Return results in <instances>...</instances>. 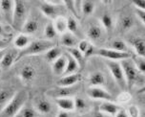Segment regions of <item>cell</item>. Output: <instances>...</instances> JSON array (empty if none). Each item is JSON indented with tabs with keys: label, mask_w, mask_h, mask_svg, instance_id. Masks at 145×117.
Returning <instances> with one entry per match:
<instances>
[{
	"label": "cell",
	"mask_w": 145,
	"mask_h": 117,
	"mask_svg": "<svg viewBox=\"0 0 145 117\" xmlns=\"http://www.w3.org/2000/svg\"><path fill=\"white\" fill-rule=\"evenodd\" d=\"M29 94L26 90L15 92L8 105L0 112V117H14L21 108L26 105Z\"/></svg>",
	"instance_id": "1"
},
{
	"label": "cell",
	"mask_w": 145,
	"mask_h": 117,
	"mask_svg": "<svg viewBox=\"0 0 145 117\" xmlns=\"http://www.w3.org/2000/svg\"><path fill=\"white\" fill-rule=\"evenodd\" d=\"M54 46V43L52 40H37L31 41L29 45L26 48L22 49L18 53L16 61L19 59H22L27 56H33V55H39V54L46 53L48 50H50L52 47Z\"/></svg>",
	"instance_id": "2"
},
{
	"label": "cell",
	"mask_w": 145,
	"mask_h": 117,
	"mask_svg": "<svg viewBox=\"0 0 145 117\" xmlns=\"http://www.w3.org/2000/svg\"><path fill=\"white\" fill-rule=\"evenodd\" d=\"M29 7L25 1H14V15H12V26L15 30L20 31L22 29L24 23L27 21Z\"/></svg>",
	"instance_id": "3"
},
{
	"label": "cell",
	"mask_w": 145,
	"mask_h": 117,
	"mask_svg": "<svg viewBox=\"0 0 145 117\" xmlns=\"http://www.w3.org/2000/svg\"><path fill=\"white\" fill-rule=\"evenodd\" d=\"M120 63L121 68H122L124 77H125L127 87L131 88L138 79V70L135 66L133 59H132V58L122 59V61H120Z\"/></svg>",
	"instance_id": "4"
},
{
	"label": "cell",
	"mask_w": 145,
	"mask_h": 117,
	"mask_svg": "<svg viewBox=\"0 0 145 117\" xmlns=\"http://www.w3.org/2000/svg\"><path fill=\"white\" fill-rule=\"evenodd\" d=\"M106 64H107L109 70L112 73L114 79L116 82V84L120 85V87L121 89H125L127 87V84H126V80L125 77H124L122 68L120 66V63L118 61H106Z\"/></svg>",
	"instance_id": "5"
},
{
	"label": "cell",
	"mask_w": 145,
	"mask_h": 117,
	"mask_svg": "<svg viewBox=\"0 0 145 117\" xmlns=\"http://www.w3.org/2000/svg\"><path fill=\"white\" fill-rule=\"evenodd\" d=\"M95 55L100 56L108 61H122V59H131L132 54L130 52H118L113 49L100 48L95 51Z\"/></svg>",
	"instance_id": "6"
},
{
	"label": "cell",
	"mask_w": 145,
	"mask_h": 117,
	"mask_svg": "<svg viewBox=\"0 0 145 117\" xmlns=\"http://www.w3.org/2000/svg\"><path fill=\"white\" fill-rule=\"evenodd\" d=\"M87 95L93 100H103L104 102H111L113 100V96L107 90L98 87H91L88 88Z\"/></svg>",
	"instance_id": "7"
},
{
	"label": "cell",
	"mask_w": 145,
	"mask_h": 117,
	"mask_svg": "<svg viewBox=\"0 0 145 117\" xmlns=\"http://www.w3.org/2000/svg\"><path fill=\"white\" fill-rule=\"evenodd\" d=\"M14 1L11 0H3L0 1V12L2 17L8 23L12 24V15H14Z\"/></svg>",
	"instance_id": "8"
},
{
	"label": "cell",
	"mask_w": 145,
	"mask_h": 117,
	"mask_svg": "<svg viewBox=\"0 0 145 117\" xmlns=\"http://www.w3.org/2000/svg\"><path fill=\"white\" fill-rule=\"evenodd\" d=\"M59 87L58 88H54V89L49 90L48 95L51 96L53 98H69L71 95H74V93L77 91L78 88L77 87Z\"/></svg>",
	"instance_id": "9"
},
{
	"label": "cell",
	"mask_w": 145,
	"mask_h": 117,
	"mask_svg": "<svg viewBox=\"0 0 145 117\" xmlns=\"http://www.w3.org/2000/svg\"><path fill=\"white\" fill-rule=\"evenodd\" d=\"M33 108L38 113L47 114L52 110V105L47 99L38 96L33 99Z\"/></svg>",
	"instance_id": "10"
},
{
	"label": "cell",
	"mask_w": 145,
	"mask_h": 117,
	"mask_svg": "<svg viewBox=\"0 0 145 117\" xmlns=\"http://www.w3.org/2000/svg\"><path fill=\"white\" fill-rule=\"evenodd\" d=\"M80 79H81V75L77 73L67 75V76H61L60 79H58L57 81V85L60 87H71L76 85Z\"/></svg>",
	"instance_id": "11"
},
{
	"label": "cell",
	"mask_w": 145,
	"mask_h": 117,
	"mask_svg": "<svg viewBox=\"0 0 145 117\" xmlns=\"http://www.w3.org/2000/svg\"><path fill=\"white\" fill-rule=\"evenodd\" d=\"M60 42L64 47L67 48H76V46L78 44L79 40L76 36H74L72 33H64L61 37Z\"/></svg>",
	"instance_id": "12"
},
{
	"label": "cell",
	"mask_w": 145,
	"mask_h": 117,
	"mask_svg": "<svg viewBox=\"0 0 145 117\" xmlns=\"http://www.w3.org/2000/svg\"><path fill=\"white\" fill-rule=\"evenodd\" d=\"M121 110V106H118L113 102H103L99 106V111L108 116H115L118 110Z\"/></svg>",
	"instance_id": "13"
},
{
	"label": "cell",
	"mask_w": 145,
	"mask_h": 117,
	"mask_svg": "<svg viewBox=\"0 0 145 117\" xmlns=\"http://www.w3.org/2000/svg\"><path fill=\"white\" fill-rule=\"evenodd\" d=\"M67 58L65 55H61L57 59L53 62V72L57 76H62L65 71Z\"/></svg>",
	"instance_id": "14"
},
{
	"label": "cell",
	"mask_w": 145,
	"mask_h": 117,
	"mask_svg": "<svg viewBox=\"0 0 145 117\" xmlns=\"http://www.w3.org/2000/svg\"><path fill=\"white\" fill-rule=\"evenodd\" d=\"M40 11L43 13L46 17L54 19L57 15V6H54L50 1H44L40 4Z\"/></svg>",
	"instance_id": "15"
},
{
	"label": "cell",
	"mask_w": 145,
	"mask_h": 117,
	"mask_svg": "<svg viewBox=\"0 0 145 117\" xmlns=\"http://www.w3.org/2000/svg\"><path fill=\"white\" fill-rule=\"evenodd\" d=\"M66 58H67V64H66V68L65 71L62 76H67V75H72V74H76V72L78 71L79 65L76 62V61L74 59L70 54H66Z\"/></svg>",
	"instance_id": "16"
},
{
	"label": "cell",
	"mask_w": 145,
	"mask_h": 117,
	"mask_svg": "<svg viewBox=\"0 0 145 117\" xmlns=\"http://www.w3.org/2000/svg\"><path fill=\"white\" fill-rule=\"evenodd\" d=\"M18 53L15 51H10L5 53V55L2 59V61H0V67L2 68H9L14 64V61H16Z\"/></svg>",
	"instance_id": "17"
},
{
	"label": "cell",
	"mask_w": 145,
	"mask_h": 117,
	"mask_svg": "<svg viewBox=\"0 0 145 117\" xmlns=\"http://www.w3.org/2000/svg\"><path fill=\"white\" fill-rule=\"evenodd\" d=\"M14 95V92L12 89H8V88L0 89V112L8 105V103L11 101Z\"/></svg>",
	"instance_id": "18"
},
{
	"label": "cell",
	"mask_w": 145,
	"mask_h": 117,
	"mask_svg": "<svg viewBox=\"0 0 145 117\" xmlns=\"http://www.w3.org/2000/svg\"><path fill=\"white\" fill-rule=\"evenodd\" d=\"M56 104L61 108V110L72 111L74 110V100L71 98H57L56 99Z\"/></svg>",
	"instance_id": "19"
},
{
	"label": "cell",
	"mask_w": 145,
	"mask_h": 117,
	"mask_svg": "<svg viewBox=\"0 0 145 117\" xmlns=\"http://www.w3.org/2000/svg\"><path fill=\"white\" fill-rule=\"evenodd\" d=\"M38 27H39V26H38V22L36 21L35 19H27V21L24 23L21 31L24 33V35H26V34L32 35V34H35L37 32Z\"/></svg>",
	"instance_id": "20"
},
{
	"label": "cell",
	"mask_w": 145,
	"mask_h": 117,
	"mask_svg": "<svg viewBox=\"0 0 145 117\" xmlns=\"http://www.w3.org/2000/svg\"><path fill=\"white\" fill-rule=\"evenodd\" d=\"M89 84L91 87H98L105 84V77L101 72H94L89 77Z\"/></svg>",
	"instance_id": "21"
},
{
	"label": "cell",
	"mask_w": 145,
	"mask_h": 117,
	"mask_svg": "<svg viewBox=\"0 0 145 117\" xmlns=\"http://www.w3.org/2000/svg\"><path fill=\"white\" fill-rule=\"evenodd\" d=\"M35 69L31 65H24L20 70V77L25 82H30L35 77Z\"/></svg>",
	"instance_id": "22"
},
{
	"label": "cell",
	"mask_w": 145,
	"mask_h": 117,
	"mask_svg": "<svg viewBox=\"0 0 145 117\" xmlns=\"http://www.w3.org/2000/svg\"><path fill=\"white\" fill-rule=\"evenodd\" d=\"M135 50L137 52V55L141 58H144L145 56V40L144 38H137L132 41Z\"/></svg>",
	"instance_id": "23"
},
{
	"label": "cell",
	"mask_w": 145,
	"mask_h": 117,
	"mask_svg": "<svg viewBox=\"0 0 145 117\" xmlns=\"http://www.w3.org/2000/svg\"><path fill=\"white\" fill-rule=\"evenodd\" d=\"M14 117H38V112L32 106L25 105Z\"/></svg>",
	"instance_id": "24"
},
{
	"label": "cell",
	"mask_w": 145,
	"mask_h": 117,
	"mask_svg": "<svg viewBox=\"0 0 145 117\" xmlns=\"http://www.w3.org/2000/svg\"><path fill=\"white\" fill-rule=\"evenodd\" d=\"M61 55V49L57 47V46H54V47H52L50 50H48L45 53V59L48 62H54Z\"/></svg>",
	"instance_id": "25"
},
{
	"label": "cell",
	"mask_w": 145,
	"mask_h": 117,
	"mask_svg": "<svg viewBox=\"0 0 145 117\" xmlns=\"http://www.w3.org/2000/svg\"><path fill=\"white\" fill-rule=\"evenodd\" d=\"M102 35V30L99 26L97 25H92L88 28L87 30V36L88 38H91L93 40H98Z\"/></svg>",
	"instance_id": "26"
},
{
	"label": "cell",
	"mask_w": 145,
	"mask_h": 117,
	"mask_svg": "<svg viewBox=\"0 0 145 117\" xmlns=\"http://www.w3.org/2000/svg\"><path fill=\"white\" fill-rule=\"evenodd\" d=\"M31 40L30 38L28 37L27 35H24V34H21V35L17 36L14 40V45L15 47L20 48V49H24L27 47L30 44Z\"/></svg>",
	"instance_id": "27"
},
{
	"label": "cell",
	"mask_w": 145,
	"mask_h": 117,
	"mask_svg": "<svg viewBox=\"0 0 145 117\" xmlns=\"http://www.w3.org/2000/svg\"><path fill=\"white\" fill-rule=\"evenodd\" d=\"M68 54H70L72 58L76 61V62L78 63L79 67L80 66H83L84 65V62H85V59L83 57V54L80 52L77 48H69L68 49Z\"/></svg>",
	"instance_id": "28"
},
{
	"label": "cell",
	"mask_w": 145,
	"mask_h": 117,
	"mask_svg": "<svg viewBox=\"0 0 145 117\" xmlns=\"http://www.w3.org/2000/svg\"><path fill=\"white\" fill-rule=\"evenodd\" d=\"M54 26L56 32L64 34L67 30V19L61 17H56V21L54 23Z\"/></svg>",
	"instance_id": "29"
},
{
	"label": "cell",
	"mask_w": 145,
	"mask_h": 117,
	"mask_svg": "<svg viewBox=\"0 0 145 117\" xmlns=\"http://www.w3.org/2000/svg\"><path fill=\"white\" fill-rule=\"evenodd\" d=\"M111 49L118 52H129L128 51V46L125 41L122 40H115L111 42Z\"/></svg>",
	"instance_id": "30"
},
{
	"label": "cell",
	"mask_w": 145,
	"mask_h": 117,
	"mask_svg": "<svg viewBox=\"0 0 145 117\" xmlns=\"http://www.w3.org/2000/svg\"><path fill=\"white\" fill-rule=\"evenodd\" d=\"M95 2L94 1H81V11L85 15H92L95 11Z\"/></svg>",
	"instance_id": "31"
},
{
	"label": "cell",
	"mask_w": 145,
	"mask_h": 117,
	"mask_svg": "<svg viewBox=\"0 0 145 117\" xmlns=\"http://www.w3.org/2000/svg\"><path fill=\"white\" fill-rule=\"evenodd\" d=\"M44 35H45V38H47V40H51L56 38V35H57V32L54 29V23L49 22L45 27V30H44Z\"/></svg>",
	"instance_id": "32"
},
{
	"label": "cell",
	"mask_w": 145,
	"mask_h": 117,
	"mask_svg": "<svg viewBox=\"0 0 145 117\" xmlns=\"http://www.w3.org/2000/svg\"><path fill=\"white\" fill-rule=\"evenodd\" d=\"M74 110H76L79 112H83L88 108V103L84 98L76 97L74 101Z\"/></svg>",
	"instance_id": "33"
},
{
	"label": "cell",
	"mask_w": 145,
	"mask_h": 117,
	"mask_svg": "<svg viewBox=\"0 0 145 117\" xmlns=\"http://www.w3.org/2000/svg\"><path fill=\"white\" fill-rule=\"evenodd\" d=\"M67 29L70 31V33L74 34V36L78 32V24H77V21L74 17H70L69 19H67Z\"/></svg>",
	"instance_id": "34"
},
{
	"label": "cell",
	"mask_w": 145,
	"mask_h": 117,
	"mask_svg": "<svg viewBox=\"0 0 145 117\" xmlns=\"http://www.w3.org/2000/svg\"><path fill=\"white\" fill-rule=\"evenodd\" d=\"M135 66H136L137 70H138L141 73H144L145 72V61H144V58H141V57H135L133 59Z\"/></svg>",
	"instance_id": "35"
},
{
	"label": "cell",
	"mask_w": 145,
	"mask_h": 117,
	"mask_svg": "<svg viewBox=\"0 0 145 117\" xmlns=\"http://www.w3.org/2000/svg\"><path fill=\"white\" fill-rule=\"evenodd\" d=\"M101 23L107 30L111 29V28L113 27V19H112V17H111L110 15H108V14L103 15L102 17H101Z\"/></svg>",
	"instance_id": "36"
},
{
	"label": "cell",
	"mask_w": 145,
	"mask_h": 117,
	"mask_svg": "<svg viewBox=\"0 0 145 117\" xmlns=\"http://www.w3.org/2000/svg\"><path fill=\"white\" fill-rule=\"evenodd\" d=\"M120 23H121V27H122L123 30L130 29L134 24L133 19H131V17H123Z\"/></svg>",
	"instance_id": "37"
},
{
	"label": "cell",
	"mask_w": 145,
	"mask_h": 117,
	"mask_svg": "<svg viewBox=\"0 0 145 117\" xmlns=\"http://www.w3.org/2000/svg\"><path fill=\"white\" fill-rule=\"evenodd\" d=\"M95 51H97V49L95 48V46L93 45V44H89V46H88V48L86 49V51L83 53V57L84 59H86L88 58H90V57H92L93 55H95Z\"/></svg>",
	"instance_id": "38"
},
{
	"label": "cell",
	"mask_w": 145,
	"mask_h": 117,
	"mask_svg": "<svg viewBox=\"0 0 145 117\" xmlns=\"http://www.w3.org/2000/svg\"><path fill=\"white\" fill-rule=\"evenodd\" d=\"M63 3L65 4V6L67 9L69 10L72 14H74V15L76 17H78L76 15V9H74V1H72V0H67V1H63Z\"/></svg>",
	"instance_id": "39"
},
{
	"label": "cell",
	"mask_w": 145,
	"mask_h": 117,
	"mask_svg": "<svg viewBox=\"0 0 145 117\" xmlns=\"http://www.w3.org/2000/svg\"><path fill=\"white\" fill-rule=\"evenodd\" d=\"M128 115L129 117H138L139 110L137 106H130L128 108Z\"/></svg>",
	"instance_id": "40"
},
{
	"label": "cell",
	"mask_w": 145,
	"mask_h": 117,
	"mask_svg": "<svg viewBox=\"0 0 145 117\" xmlns=\"http://www.w3.org/2000/svg\"><path fill=\"white\" fill-rule=\"evenodd\" d=\"M89 42H88L87 40H81V41H79L78 44H77V49L81 52L82 54L84 53L85 51H86V49L88 48V46H89Z\"/></svg>",
	"instance_id": "41"
},
{
	"label": "cell",
	"mask_w": 145,
	"mask_h": 117,
	"mask_svg": "<svg viewBox=\"0 0 145 117\" xmlns=\"http://www.w3.org/2000/svg\"><path fill=\"white\" fill-rule=\"evenodd\" d=\"M133 4H134V6H136V9L144 11V9H145L144 0H135V1H133Z\"/></svg>",
	"instance_id": "42"
},
{
	"label": "cell",
	"mask_w": 145,
	"mask_h": 117,
	"mask_svg": "<svg viewBox=\"0 0 145 117\" xmlns=\"http://www.w3.org/2000/svg\"><path fill=\"white\" fill-rule=\"evenodd\" d=\"M136 13H137V15L138 17V19H140V21H142V23H144L145 22V12L142 11V10L136 9Z\"/></svg>",
	"instance_id": "43"
},
{
	"label": "cell",
	"mask_w": 145,
	"mask_h": 117,
	"mask_svg": "<svg viewBox=\"0 0 145 117\" xmlns=\"http://www.w3.org/2000/svg\"><path fill=\"white\" fill-rule=\"evenodd\" d=\"M74 9H76L77 17H79V15L81 14V1H74Z\"/></svg>",
	"instance_id": "44"
},
{
	"label": "cell",
	"mask_w": 145,
	"mask_h": 117,
	"mask_svg": "<svg viewBox=\"0 0 145 117\" xmlns=\"http://www.w3.org/2000/svg\"><path fill=\"white\" fill-rule=\"evenodd\" d=\"M56 117H72V114L70 111H65V110H60L57 114Z\"/></svg>",
	"instance_id": "45"
},
{
	"label": "cell",
	"mask_w": 145,
	"mask_h": 117,
	"mask_svg": "<svg viewBox=\"0 0 145 117\" xmlns=\"http://www.w3.org/2000/svg\"><path fill=\"white\" fill-rule=\"evenodd\" d=\"M115 117H129V115H128V113H127L125 110L121 108L120 110H118V112L116 113Z\"/></svg>",
	"instance_id": "46"
},
{
	"label": "cell",
	"mask_w": 145,
	"mask_h": 117,
	"mask_svg": "<svg viewBox=\"0 0 145 117\" xmlns=\"http://www.w3.org/2000/svg\"><path fill=\"white\" fill-rule=\"evenodd\" d=\"M92 117H110V116L106 115V114L102 113V112H100V111L98 110V111H95V112L93 113Z\"/></svg>",
	"instance_id": "47"
},
{
	"label": "cell",
	"mask_w": 145,
	"mask_h": 117,
	"mask_svg": "<svg viewBox=\"0 0 145 117\" xmlns=\"http://www.w3.org/2000/svg\"><path fill=\"white\" fill-rule=\"evenodd\" d=\"M5 53H6L5 51H0V61H2V59H3V57H4V55H5Z\"/></svg>",
	"instance_id": "48"
},
{
	"label": "cell",
	"mask_w": 145,
	"mask_h": 117,
	"mask_svg": "<svg viewBox=\"0 0 145 117\" xmlns=\"http://www.w3.org/2000/svg\"><path fill=\"white\" fill-rule=\"evenodd\" d=\"M2 35H4V29H3V27H2V25L0 24V36H2Z\"/></svg>",
	"instance_id": "49"
},
{
	"label": "cell",
	"mask_w": 145,
	"mask_h": 117,
	"mask_svg": "<svg viewBox=\"0 0 145 117\" xmlns=\"http://www.w3.org/2000/svg\"><path fill=\"white\" fill-rule=\"evenodd\" d=\"M3 45H4V43H3V42H1V41H0V48H1Z\"/></svg>",
	"instance_id": "50"
},
{
	"label": "cell",
	"mask_w": 145,
	"mask_h": 117,
	"mask_svg": "<svg viewBox=\"0 0 145 117\" xmlns=\"http://www.w3.org/2000/svg\"><path fill=\"white\" fill-rule=\"evenodd\" d=\"M1 73H2V69H1V67H0V75H1Z\"/></svg>",
	"instance_id": "51"
}]
</instances>
